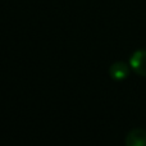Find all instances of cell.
I'll use <instances>...</instances> for the list:
<instances>
[{
    "mask_svg": "<svg viewBox=\"0 0 146 146\" xmlns=\"http://www.w3.org/2000/svg\"><path fill=\"white\" fill-rule=\"evenodd\" d=\"M129 67L136 74L146 77V50H137L129 58Z\"/></svg>",
    "mask_w": 146,
    "mask_h": 146,
    "instance_id": "1",
    "label": "cell"
},
{
    "mask_svg": "<svg viewBox=\"0 0 146 146\" xmlns=\"http://www.w3.org/2000/svg\"><path fill=\"white\" fill-rule=\"evenodd\" d=\"M126 146H146V131L133 128L126 136Z\"/></svg>",
    "mask_w": 146,
    "mask_h": 146,
    "instance_id": "2",
    "label": "cell"
},
{
    "mask_svg": "<svg viewBox=\"0 0 146 146\" xmlns=\"http://www.w3.org/2000/svg\"><path fill=\"white\" fill-rule=\"evenodd\" d=\"M109 74L115 81H123L128 77L129 74V67L124 62H115L109 68Z\"/></svg>",
    "mask_w": 146,
    "mask_h": 146,
    "instance_id": "3",
    "label": "cell"
}]
</instances>
